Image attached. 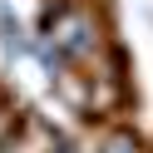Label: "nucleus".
<instances>
[{"label": "nucleus", "instance_id": "1", "mask_svg": "<svg viewBox=\"0 0 153 153\" xmlns=\"http://www.w3.org/2000/svg\"><path fill=\"white\" fill-rule=\"evenodd\" d=\"M50 40L59 45L64 54H74V59H99L104 54V40H99V20H94L89 5H79V0H64L59 10L50 15Z\"/></svg>", "mask_w": 153, "mask_h": 153}, {"label": "nucleus", "instance_id": "2", "mask_svg": "<svg viewBox=\"0 0 153 153\" xmlns=\"http://www.w3.org/2000/svg\"><path fill=\"white\" fill-rule=\"evenodd\" d=\"M94 153H143V138L133 128H104V138H99Z\"/></svg>", "mask_w": 153, "mask_h": 153}]
</instances>
